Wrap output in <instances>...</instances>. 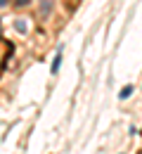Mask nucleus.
Instances as JSON below:
<instances>
[{
	"instance_id": "obj_1",
	"label": "nucleus",
	"mask_w": 142,
	"mask_h": 154,
	"mask_svg": "<svg viewBox=\"0 0 142 154\" xmlns=\"http://www.w3.org/2000/svg\"><path fill=\"white\" fill-rule=\"evenodd\" d=\"M52 7H55V0H38V14H41V19H47L52 14Z\"/></svg>"
},
{
	"instance_id": "obj_2",
	"label": "nucleus",
	"mask_w": 142,
	"mask_h": 154,
	"mask_svg": "<svg viewBox=\"0 0 142 154\" xmlns=\"http://www.w3.org/2000/svg\"><path fill=\"white\" fill-rule=\"evenodd\" d=\"M62 50H64V48H57V55H55V59H52V66H50V74H52V76H57V74H59V66H62Z\"/></svg>"
},
{
	"instance_id": "obj_3",
	"label": "nucleus",
	"mask_w": 142,
	"mask_h": 154,
	"mask_svg": "<svg viewBox=\"0 0 142 154\" xmlns=\"http://www.w3.org/2000/svg\"><path fill=\"white\" fill-rule=\"evenodd\" d=\"M133 90H135V88H133L130 83H128V85H123V88H121V93H119V100H128V97L133 95Z\"/></svg>"
},
{
	"instance_id": "obj_4",
	"label": "nucleus",
	"mask_w": 142,
	"mask_h": 154,
	"mask_svg": "<svg viewBox=\"0 0 142 154\" xmlns=\"http://www.w3.org/2000/svg\"><path fill=\"white\" fill-rule=\"evenodd\" d=\"M14 29H17L19 33H26V31H29V26H26V21H24V19H17V21H14Z\"/></svg>"
},
{
	"instance_id": "obj_5",
	"label": "nucleus",
	"mask_w": 142,
	"mask_h": 154,
	"mask_svg": "<svg viewBox=\"0 0 142 154\" xmlns=\"http://www.w3.org/2000/svg\"><path fill=\"white\" fill-rule=\"evenodd\" d=\"M14 5H17V7H29L31 0H14Z\"/></svg>"
},
{
	"instance_id": "obj_6",
	"label": "nucleus",
	"mask_w": 142,
	"mask_h": 154,
	"mask_svg": "<svg viewBox=\"0 0 142 154\" xmlns=\"http://www.w3.org/2000/svg\"><path fill=\"white\" fill-rule=\"evenodd\" d=\"M7 2H10V0H0V7H5V5H7Z\"/></svg>"
}]
</instances>
